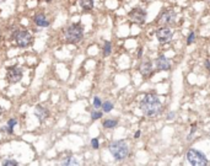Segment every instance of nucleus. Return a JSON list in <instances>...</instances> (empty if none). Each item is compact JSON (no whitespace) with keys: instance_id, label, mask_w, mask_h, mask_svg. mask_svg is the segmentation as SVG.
Segmentation results:
<instances>
[{"instance_id":"13","label":"nucleus","mask_w":210,"mask_h":166,"mask_svg":"<svg viewBox=\"0 0 210 166\" xmlns=\"http://www.w3.org/2000/svg\"><path fill=\"white\" fill-rule=\"evenodd\" d=\"M152 69V64H151V62L150 60H145V62H142L141 63V65H140V73L144 75V76H146Z\"/></svg>"},{"instance_id":"18","label":"nucleus","mask_w":210,"mask_h":166,"mask_svg":"<svg viewBox=\"0 0 210 166\" xmlns=\"http://www.w3.org/2000/svg\"><path fill=\"white\" fill-rule=\"evenodd\" d=\"M79 162L74 158H67L65 160L62 161V165H77Z\"/></svg>"},{"instance_id":"11","label":"nucleus","mask_w":210,"mask_h":166,"mask_svg":"<svg viewBox=\"0 0 210 166\" xmlns=\"http://www.w3.org/2000/svg\"><path fill=\"white\" fill-rule=\"evenodd\" d=\"M34 114H36V117L41 121V122H43L47 117H48V110H46L42 105H37L36 107H34Z\"/></svg>"},{"instance_id":"27","label":"nucleus","mask_w":210,"mask_h":166,"mask_svg":"<svg viewBox=\"0 0 210 166\" xmlns=\"http://www.w3.org/2000/svg\"><path fill=\"white\" fill-rule=\"evenodd\" d=\"M141 56H142V48H140V49H139V54H138V57L140 58Z\"/></svg>"},{"instance_id":"2","label":"nucleus","mask_w":210,"mask_h":166,"mask_svg":"<svg viewBox=\"0 0 210 166\" xmlns=\"http://www.w3.org/2000/svg\"><path fill=\"white\" fill-rule=\"evenodd\" d=\"M110 151L116 160H124L129 154V146L125 140H117L110 145Z\"/></svg>"},{"instance_id":"19","label":"nucleus","mask_w":210,"mask_h":166,"mask_svg":"<svg viewBox=\"0 0 210 166\" xmlns=\"http://www.w3.org/2000/svg\"><path fill=\"white\" fill-rule=\"evenodd\" d=\"M102 117V112H97V111H94L91 113V119L92 121H96V119H100Z\"/></svg>"},{"instance_id":"3","label":"nucleus","mask_w":210,"mask_h":166,"mask_svg":"<svg viewBox=\"0 0 210 166\" xmlns=\"http://www.w3.org/2000/svg\"><path fill=\"white\" fill-rule=\"evenodd\" d=\"M84 29L80 23H73L65 30V40L68 43H77L82 40Z\"/></svg>"},{"instance_id":"15","label":"nucleus","mask_w":210,"mask_h":166,"mask_svg":"<svg viewBox=\"0 0 210 166\" xmlns=\"http://www.w3.org/2000/svg\"><path fill=\"white\" fill-rule=\"evenodd\" d=\"M118 124V121L117 119H106L103 122V127L104 128H108V129H112Z\"/></svg>"},{"instance_id":"10","label":"nucleus","mask_w":210,"mask_h":166,"mask_svg":"<svg viewBox=\"0 0 210 166\" xmlns=\"http://www.w3.org/2000/svg\"><path fill=\"white\" fill-rule=\"evenodd\" d=\"M156 68L157 70H168L171 68V63L165 56H160L156 59Z\"/></svg>"},{"instance_id":"22","label":"nucleus","mask_w":210,"mask_h":166,"mask_svg":"<svg viewBox=\"0 0 210 166\" xmlns=\"http://www.w3.org/2000/svg\"><path fill=\"white\" fill-rule=\"evenodd\" d=\"M194 38H195V33L194 32H190L189 36H188V40H187V44H192L194 42Z\"/></svg>"},{"instance_id":"24","label":"nucleus","mask_w":210,"mask_h":166,"mask_svg":"<svg viewBox=\"0 0 210 166\" xmlns=\"http://www.w3.org/2000/svg\"><path fill=\"white\" fill-rule=\"evenodd\" d=\"M16 124H17V121H16L15 118L10 119V121H9V123H8V125H9V127H11V128H14V127H15Z\"/></svg>"},{"instance_id":"20","label":"nucleus","mask_w":210,"mask_h":166,"mask_svg":"<svg viewBox=\"0 0 210 166\" xmlns=\"http://www.w3.org/2000/svg\"><path fill=\"white\" fill-rule=\"evenodd\" d=\"M94 106H95L96 108L102 107V101H101V98H100V97H97V96H95V97H94Z\"/></svg>"},{"instance_id":"9","label":"nucleus","mask_w":210,"mask_h":166,"mask_svg":"<svg viewBox=\"0 0 210 166\" xmlns=\"http://www.w3.org/2000/svg\"><path fill=\"white\" fill-rule=\"evenodd\" d=\"M175 19H176V14L173 10H167V11H164L160 14L159 16V22L162 23V25H171L175 22Z\"/></svg>"},{"instance_id":"8","label":"nucleus","mask_w":210,"mask_h":166,"mask_svg":"<svg viewBox=\"0 0 210 166\" xmlns=\"http://www.w3.org/2000/svg\"><path fill=\"white\" fill-rule=\"evenodd\" d=\"M173 36V32L171 31V29H168V27H160L159 30L156 31V37H157V40H159L160 42L162 43H167L171 41V38Z\"/></svg>"},{"instance_id":"30","label":"nucleus","mask_w":210,"mask_h":166,"mask_svg":"<svg viewBox=\"0 0 210 166\" xmlns=\"http://www.w3.org/2000/svg\"><path fill=\"white\" fill-rule=\"evenodd\" d=\"M0 2H5V0H0Z\"/></svg>"},{"instance_id":"23","label":"nucleus","mask_w":210,"mask_h":166,"mask_svg":"<svg viewBox=\"0 0 210 166\" xmlns=\"http://www.w3.org/2000/svg\"><path fill=\"white\" fill-rule=\"evenodd\" d=\"M91 145H92V148H94V149H98V146H100L98 139H97V138H94L92 140H91Z\"/></svg>"},{"instance_id":"28","label":"nucleus","mask_w":210,"mask_h":166,"mask_svg":"<svg viewBox=\"0 0 210 166\" xmlns=\"http://www.w3.org/2000/svg\"><path fill=\"white\" fill-rule=\"evenodd\" d=\"M134 137H135V138H139V137H140V131H138V132L135 133V135H134Z\"/></svg>"},{"instance_id":"12","label":"nucleus","mask_w":210,"mask_h":166,"mask_svg":"<svg viewBox=\"0 0 210 166\" xmlns=\"http://www.w3.org/2000/svg\"><path fill=\"white\" fill-rule=\"evenodd\" d=\"M34 23L39 27H48L49 26V21L43 14H37L34 16Z\"/></svg>"},{"instance_id":"4","label":"nucleus","mask_w":210,"mask_h":166,"mask_svg":"<svg viewBox=\"0 0 210 166\" xmlns=\"http://www.w3.org/2000/svg\"><path fill=\"white\" fill-rule=\"evenodd\" d=\"M187 160L193 166H204L208 164L206 156L196 149H189L187 151Z\"/></svg>"},{"instance_id":"17","label":"nucleus","mask_w":210,"mask_h":166,"mask_svg":"<svg viewBox=\"0 0 210 166\" xmlns=\"http://www.w3.org/2000/svg\"><path fill=\"white\" fill-rule=\"evenodd\" d=\"M102 110H103V112H111L112 110H113V104L112 102H110V101H104L103 104H102Z\"/></svg>"},{"instance_id":"6","label":"nucleus","mask_w":210,"mask_h":166,"mask_svg":"<svg viewBox=\"0 0 210 166\" xmlns=\"http://www.w3.org/2000/svg\"><path fill=\"white\" fill-rule=\"evenodd\" d=\"M128 16L134 23L142 25L144 22H145V20H146V11L144 9H140V8H134L128 14Z\"/></svg>"},{"instance_id":"21","label":"nucleus","mask_w":210,"mask_h":166,"mask_svg":"<svg viewBox=\"0 0 210 166\" xmlns=\"http://www.w3.org/2000/svg\"><path fill=\"white\" fill-rule=\"evenodd\" d=\"M3 165H4V166H17L19 162L15 161V160H6V161L3 162Z\"/></svg>"},{"instance_id":"7","label":"nucleus","mask_w":210,"mask_h":166,"mask_svg":"<svg viewBox=\"0 0 210 166\" xmlns=\"http://www.w3.org/2000/svg\"><path fill=\"white\" fill-rule=\"evenodd\" d=\"M23 71L21 68L19 67H10L8 68V73H6V80L11 84H16L22 79Z\"/></svg>"},{"instance_id":"16","label":"nucleus","mask_w":210,"mask_h":166,"mask_svg":"<svg viewBox=\"0 0 210 166\" xmlns=\"http://www.w3.org/2000/svg\"><path fill=\"white\" fill-rule=\"evenodd\" d=\"M111 50H112V44H111V42L106 41V42H104V47H103V54H104V57H108L111 54Z\"/></svg>"},{"instance_id":"29","label":"nucleus","mask_w":210,"mask_h":166,"mask_svg":"<svg viewBox=\"0 0 210 166\" xmlns=\"http://www.w3.org/2000/svg\"><path fill=\"white\" fill-rule=\"evenodd\" d=\"M3 113V110H2V106H0V114H2Z\"/></svg>"},{"instance_id":"26","label":"nucleus","mask_w":210,"mask_h":166,"mask_svg":"<svg viewBox=\"0 0 210 166\" xmlns=\"http://www.w3.org/2000/svg\"><path fill=\"white\" fill-rule=\"evenodd\" d=\"M205 67H206V68L210 70V62H209V60H206V62H205Z\"/></svg>"},{"instance_id":"14","label":"nucleus","mask_w":210,"mask_h":166,"mask_svg":"<svg viewBox=\"0 0 210 166\" xmlns=\"http://www.w3.org/2000/svg\"><path fill=\"white\" fill-rule=\"evenodd\" d=\"M80 5L84 10H91L94 8V0H80Z\"/></svg>"},{"instance_id":"1","label":"nucleus","mask_w":210,"mask_h":166,"mask_svg":"<svg viewBox=\"0 0 210 166\" xmlns=\"http://www.w3.org/2000/svg\"><path fill=\"white\" fill-rule=\"evenodd\" d=\"M140 110L146 117H156L162 111V105L156 94H146L140 102Z\"/></svg>"},{"instance_id":"5","label":"nucleus","mask_w":210,"mask_h":166,"mask_svg":"<svg viewBox=\"0 0 210 166\" xmlns=\"http://www.w3.org/2000/svg\"><path fill=\"white\" fill-rule=\"evenodd\" d=\"M12 38L16 42V44L19 47H28L32 43V36L28 31L26 30H17L15 31V33L12 35Z\"/></svg>"},{"instance_id":"25","label":"nucleus","mask_w":210,"mask_h":166,"mask_svg":"<svg viewBox=\"0 0 210 166\" xmlns=\"http://www.w3.org/2000/svg\"><path fill=\"white\" fill-rule=\"evenodd\" d=\"M175 117V113H170L168 116H167V119H171V118H173Z\"/></svg>"}]
</instances>
